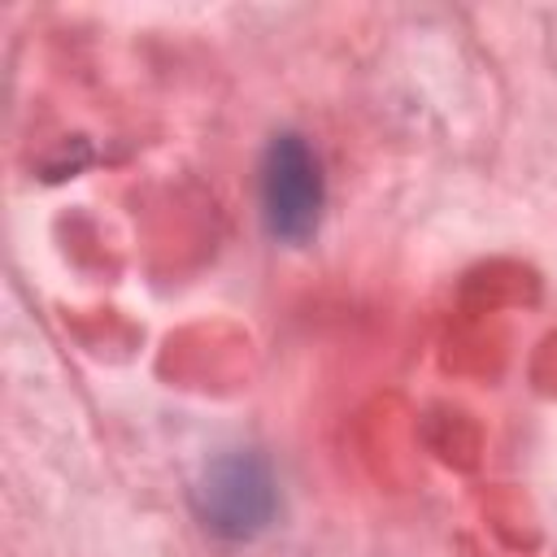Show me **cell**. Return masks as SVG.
I'll return each instance as SVG.
<instances>
[{
	"label": "cell",
	"mask_w": 557,
	"mask_h": 557,
	"mask_svg": "<svg viewBox=\"0 0 557 557\" xmlns=\"http://www.w3.org/2000/svg\"><path fill=\"white\" fill-rule=\"evenodd\" d=\"M191 505H196V518L205 522V531H213L222 540H252L274 522L278 487H274L265 457L226 453L200 474Z\"/></svg>",
	"instance_id": "1"
},
{
	"label": "cell",
	"mask_w": 557,
	"mask_h": 557,
	"mask_svg": "<svg viewBox=\"0 0 557 557\" xmlns=\"http://www.w3.org/2000/svg\"><path fill=\"white\" fill-rule=\"evenodd\" d=\"M322 200H326V187H322V165H318L313 148L296 131L274 135L261 152V218H265V231L283 244H305L318 231Z\"/></svg>",
	"instance_id": "2"
}]
</instances>
